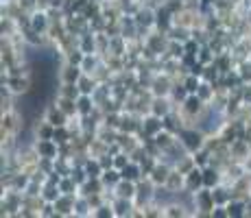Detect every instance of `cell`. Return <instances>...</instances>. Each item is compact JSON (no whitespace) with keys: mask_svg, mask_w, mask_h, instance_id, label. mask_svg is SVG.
<instances>
[{"mask_svg":"<svg viewBox=\"0 0 251 218\" xmlns=\"http://www.w3.org/2000/svg\"><path fill=\"white\" fill-rule=\"evenodd\" d=\"M177 138L181 140V144L186 146L188 153L201 151V148H205V142H207V133L203 129L197 127V124H188V127H183Z\"/></svg>","mask_w":251,"mask_h":218,"instance_id":"obj_2","label":"cell"},{"mask_svg":"<svg viewBox=\"0 0 251 218\" xmlns=\"http://www.w3.org/2000/svg\"><path fill=\"white\" fill-rule=\"evenodd\" d=\"M120 172H123V179H129V181H136V183L140 181V179H144L142 164H140V162H133V159H131V162H129Z\"/></svg>","mask_w":251,"mask_h":218,"instance_id":"obj_19","label":"cell"},{"mask_svg":"<svg viewBox=\"0 0 251 218\" xmlns=\"http://www.w3.org/2000/svg\"><path fill=\"white\" fill-rule=\"evenodd\" d=\"M175 140H177V135L175 133H171V131H166V129H162L157 135H153V142L160 146V151L164 153L166 148H171L173 144H175Z\"/></svg>","mask_w":251,"mask_h":218,"instance_id":"obj_20","label":"cell"},{"mask_svg":"<svg viewBox=\"0 0 251 218\" xmlns=\"http://www.w3.org/2000/svg\"><path fill=\"white\" fill-rule=\"evenodd\" d=\"M201 188H205L203 186V168L195 166L190 172L186 174V190L197 192V190H201Z\"/></svg>","mask_w":251,"mask_h":218,"instance_id":"obj_15","label":"cell"},{"mask_svg":"<svg viewBox=\"0 0 251 218\" xmlns=\"http://www.w3.org/2000/svg\"><path fill=\"white\" fill-rule=\"evenodd\" d=\"M225 181V174H223V168L216 166V164H210V166L203 168V186L205 188H216L219 183Z\"/></svg>","mask_w":251,"mask_h":218,"instance_id":"obj_11","label":"cell"},{"mask_svg":"<svg viewBox=\"0 0 251 218\" xmlns=\"http://www.w3.org/2000/svg\"><path fill=\"white\" fill-rule=\"evenodd\" d=\"M225 207H227L229 218H245V214H247V201L245 198L234 196Z\"/></svg>","mask_w":251,"mask_h":218,"instance_id":"obj_18","label":"cell"},{"mask_svg":"<svg viewBox=\"0 0 251 218\" xmlns=\"http://www.w3.org/2000/svg\"><path fill=\"white\" fill-rule=\"evenodd\" d=\"M109 203H112V207H114V218H131L136 214V201H133V198L114 196Z\"/></svg>","mask_w":251,"mask_h":218,"instance_id":"obj_6","label":"cell"},{"mask_svg":"<svg viewBox=\"0 0 251 218\" xmlns=\"http://www.w3.org/2000/svg\"><path fill=\"white\" fill-rule=\"evenodd\" d=\"M92 212H94V207L90 205L88 196H76V203H75V216H76V218H88V216H92Z\"/></svg>","mask_w":251,"mask_h":218,"instance_id":"obj_27","label":"cell"},{"mask_svg":"<svg viewBox=\"0 0 251 218\" xmlns=\"http://www.w3.org/2000/svg\"><path fill=\"white\" fill-rule=\"evenodd\" d=\"M52 103H55L61 111H66V114H68L70 118H72V116L79 114V109H76V100H75V98H66V96H59V94H57L55 98H52Z\"/></svg>","mask_w":251,"mask_h":218,"instance_id":"obj_21","label":"cell"},{"mask_svg":"<svg viewBox=\"0 0 251 218\" xmlns=\"http://www.w3.org/2000/svg\"><path fill=\"white\" fill-rule=\"evenodd\" d=\"M192 157H195V164L199 168H205V166H210L212 164V153L207 151V148H201V151L192 153Z\"/></svg>","mask_w":251,"mask_h":218,"instance_id":"obj_35","label":"cell"},{"mask_svg":"<svg viewBox=\"0 0 251 218\" xmlns=\"http://www.w3.org/2000/svg\"><path fill=\"white\" fill-rule=\"evenodd\" d=\"M188 94H190V92L186 90V85H183L181 81H177L175 87H173V92H171V98H173V103H175V105H179V103H183V100H186Z\"/></svg>","mask_w":251,"mask_h":218,"instance_id":"obj_32","label":"cell"},{"mask_svg":"<svg viewBox=\"0 0 251 218\" xmlns=\"http://www.w3.org/2000/svg\"><path fill=\"white\" fill-rule=\"evenodd\" d=\"M99 83H100V81L96 79L94 74H85V72H83V76L79 79V83H76V85H79L81 94H90L92 96V94H94V90L99 87Z\"/></svg>","mask_w":251,"mask_h":218,"instance_id":"obj_23","label":"cell"},{"mask_svg":"<svg viewBox=\"0 0 251 218\" xmlns=\"http://www.w3.org/2000/svg\"><path fill=\"white\" fill-rule=\"evenodd\" d=\"M83 57H85V52L81 50L79 46H76V48H72V50L66 52V55H64V61H66V64H72V66H81Z\"/></svg>","mask_w":251,"mask_h":218,"instance_id":"obj_33","label":"cell"},{"mask_svg":"<svg viewBox=\"0 0 251 218\" xmlns=\"http://www.w3.org/2000/svg\"><path fill=\"white\" fill-rule=\"evenodd\" d=\"M173 164H168L166 159H157V164H155V168L151 170V174H149V179H151L155 186H166V181H168V177H171V172H173Z\"/></svg>","mask_w":251,"mask_h":218,"instance_id":"obj_9","label":"cell"},{"mask_svg":"<svg viewBox=\"0 0 251 218\" xmlns=\"http://www.w3.org/2000/svg\"><path fill=\"white\" fill-rule=\"evenodd\" d=\"M210 218H229L227 207H225V205H214V210H212Z\"/></svg>","mask_w":251,"mask_h":218,"instance_id":"obj_39","label":"cell"},{"mask_svg":"<svg viewBox=\"0 0 251 218\" xmlns=\"http://www.w3.org/2000/svg\"><path fill=\"white\" fill-rule=\"evenodd\" d=\"M129 162H131V155H129L127 151H120V153L114 155V166L118 168V170H123V168L127 166Z\"/></svg>","mask_w":251,"mask_h":218,"instance_id":"obj_37","label":"cell"},{"mask_svg":"<svg viewBox=\"0 0 251 218\" xmlns=\"http://www.w3.org/2000/svg\"><path fill=\"white\" fill-rule=\"evenodd\" d=\"M116 196H125V198H136L138 192V183L136 181H129V179H120V183L116 188H112Z\"/></svg>","mask_w":251,"mask_h":218,"instance_id":"obj_16","label":"cell"},{"mask_svg":"<svg viewBox=\"0 0 251 218\" xmlns=\"http://www.w3.org/2000/svg\"><path fill=\"white\" fill-rule=\"evenodd\" d=\"M57 94L76 100L81 96V90H79V85H76V83H57Z\"/></svg>","mask_w":251,"mask_h":218,"instance_id":"obj_29","label":"cell"},{"mask_svg":"<svg viewBox=\"0 0 251 218\" xmlns=\"http://www.w3.org/2000/svg\"><path fill=\"white\" fill-rule=\"evenodd\" d=\"M28 26H31L33 31L42 33V35H48V31H50V26H52V20L46 9L37 7L35 11H31V24H28Z\"/></svg>","mask_w":251,"mask_h":218,"instance_id":"obj_5","label":"cell"},{"mask_svg":"<svg viewBox=\"0 0 251 218\" xmlns=\"http://www.w3.org/2000/svg\"><path fill=\"white\" fill-rule=\"evenodd\" d=\"M92 216L94 218H114V207H112V203H103V205H99L94 212H92Z\"/></svg>","mask_w":251,"mask_h":218,"instance_id":"obj_36","label":"cell"},{"mask_svg":"<svg viewBox=\"0 0 251 218\" xmlns=\"http://www.w3.org/2000/svg\"><path fill=\"white\" fill-rule=\"evenodd\" d=\"M52 140H55L57 144H68L72 140V133L68 129V124L66 127H55V133H52Z\"/></svg>","mask_w":251,"mask_h":218,"instance_id":"obj_34","label":"cell"},{"mask_svg":"<svg viewBox=\"0 0 251 218\" xmlns=\"http://www.w3.org/2000/svg\"><path fill=\"white\" fill-rule=\"evenodd\" d=\"M162 129H164V118L151 114V111L142 116V129H140V131H144L147 135H151V138H153V135H157Z\"/></svg>","mask_w":251,"mask_h":218,"instance_id":"obj_13","label":"cell"},{"mask_svg":"<svg viewBox=\"0 0 251 218\" xmlns=\"http://www.w3.org/2000/svg\"><path fill=\"white\" fill-rule=\"evenodd\" d=\"M166 35H168V40H173V42H181V44H186V42L192 37V28L183 26V24H173L171 31H168Z\"/></svg>","mask_w":251,"mask_h":218,"instance_id":"obj_17","label":"cell"},{"mask_svg":"<svg viewBox=\"0 0 251 218\" xmlns=\"http://www.w3.org/2000/svg\"><path fill=\"white\" fill-rule=\"evenodd\" d=\"M42 118L48 120L52 127H66V124L70 122V116L66 114V111H61L55 103L46 105V109H44V114H42Z\"/></svg>","mask_w":251,"mask_h":218,"instance_id":"obj_7","label":"cell"},{"mask_svg":"<svg viewBox=\"0 0 251 218\" xmlns=\"http://www.w3.org/2000/svg\"><path fill=\"white\" fill-rule=\"evenodd\" d=\"M81 76H83L81 66H72V64H66V61H61V68L57 70L59 83H79Z\"/></svg>","mask_w":251,"mask_h":218,"instance_id":"obj_10","label":"cell"},{"mask_svg":"<svg viewBox=\"0 0 251 218\" xmlns=\"http://www.w3.org/2000/svg\"><path fill=\"white\" fill-rule=\"evenodd\" d=\"M175 83H177V79H173L171 74H166L164 70H160V72H155V74H153L149 90H151L153 96H171Z\"/></svg>","mask_w":251,"mask_h":218,"instance_id":"obj_3","label":"cell"},{"mask_svg":"<svg viewBox=\"0 0 251 218\" xmlns=\"http://www.w3.org/2000/svg\"><path fill=\"white\" fill-rule=\"evenodd\" d=\"M75 203H76V196H72V194H61V196L55 201L57 218H61V216H75Z\"/></svg>","mask_w":251,"mask_h":218,"instance_id":"obj_14","label":"cell"},{"mask_svg":"<svg viewBox=\"0 0 251 218\" xmlns=\"http://www.w3.org/2000/svg\"><path fill=\"white\" fill-rule=\"evenodd\" d=\"M205 109H207V103L201 98L199 94H188L186 100L177 105V111L181 114L186 127H188V124H197V120L201 118V114H203Z\"/></svg>","mask_w":251,"mask_h":218,"instance_id":"obj_1","label":"cell"},{"mask_svg":"<svg viewBox=\"0 0 251 218\" xmlns=\"http://www.w3.org/2000/svg\"><path fill=\"white\" fill-rule=\"evenodd\" d=\"M175 107H177V105L173 103L171 96H153V100H151V114L160 116V118L168 116Z\"/></svg>","mask_w":251,"mask_h":218,"instance_id":"obj_12","label":"cell"},{"mask_svg":"<svg viewBox=\"0 0 251 218\" xmlns=\"http://www.w3.org/2000/svg\"><path fill=\"white\" fill-rule=\"evenodd\" d=\"M100 179H103L105 188H116V186L120 183V179H123V172H120L116 166H112V168H105L103 174H100Z\"/></svg>","mask_w":251,"mask_h":218,"instance_id":"obj_25","label":"cell"},{"mask_svg":"<svg viewBox=\"0 0 251 218\" xmlns=\"http://www.w3.org/2000/svg\"><path fill=\"white\" fill-rule=\"evenodd\" d=\"M61 194H64V192H61L59 186H55V183H44L40 196H42V201H44V203H55Z\"/></svg>","mask_w":251,"mask_h":218,"instance_id":"obj_26","label":"cell"},{"mask_svg":"<svg viewBox=\"0 0 251 218\" xmlns=\"http://www.w3.org/2000/svg\"><path fill=\"white\" fill-rule=\"evenodd\" d=\"M195 205H197V216H210L214 210V194L210 188H201L195 192Z\"/></svg>","mask_w":251,"mask_h":218,"instance_id":"obj_4","label":"cell"},{"mask_svg":"<svg viewBox=\"0 0 251 218\" xmlns=\"http://www.w3.org/2000/svg\"><path fill=\"white\" fill-rule=\"evenodd\" d=\"M166 186H168V190H173L175 194H177V192H181L183 188H186V174L179 172L177 168H173V172H171V177H168Z\"/></svg>","mask_w":251,"mask_h":218,"instance_id":"obj_22","label":"cell"},{"mask_svg":"<svg viewBox=\"0 0 251 218\" xmlns=\"http://www.w3.org/2000/svg\"><path fill=\"white\" fill-rule=\"evenodd\" d=\"M183 216H188V210L179 201H173L164 207V218H183Z\"/></svg>","mask_w":251,"mask_h":218,"instance_id":"obj_28","label":"cell"},{"mask_svg":"<svg viewBox=\"0 0 251 218\" xmlns=\"http://www.w3.org/2000/svg\"><path fill=\"white\" fill-rule=\"evenodd\" d=\"M59 188L64 194H72V196H79V183L75 181L72 177H61L59 181Z\"/></svg>","mask_w":251,"mask_h":218,"instance_id":"obj_30","label":"cell"},{"mask_svg":"<svg viewBox=\"0 0 251 218\" xmlns=\"http://www.w3.org/2000/svg\"><path fill=\"white\" fill-rule=\"evenodd\" d=\"M40 218H57V210H55V203H44L40 212Z\"/></svg>","mask_w":251,"mask_h":218,"instance_id":"obj_38","label":"cell"},{"mask_svg":"<svg viewBox=\"0 0 251 218\" xmlns=\"http://www.w3.org/2000/svg\"><path fill=\"white\" fill-rule=\"evenodd\" d=\"M33 146H35L37 155H40V157H44V159H57V157H59V144H57L55 140L37 138V140H33Z\"/></svg>","mask_w":251,"mask_h":218,"instance_id":"obj_8","label":"cell"},{"mask_svg":"<svg viewBox=\"0 0 251 218\" xmlns=\"http://www.w3.org/2000/svg\"><path fill=\"white\" fill-rule=\"evenodd\" d=\"M201 81H203V79H201L199 74H192V72H188V74L181 79V83L186 85V90L190 92V94H197V90H199Z\"/></svg>","mask_w":251,"mask_h":218,"instance_id":"obj_31","label":"cell"},{"mask_svg":"<svg viewBox=\"0 0 251 218\" xmlns=\"http://www.w3.org/2000/svg\"><path fill=\"white\" fill-rule=\"evenodd\" d=\"M2 2H11V0H2Z\"/></svg>","mask_w":251,"mask_h":218,"instance_id":"obj_40","label":"cell"},{"mask_svg":"<svg viewBox=\"0 0 251 218\" xmlns=\"http://www.w3.org/2000/svg\"><path fill=\"white\" fill-rule=\"evenodd\" d=\"M76 109H79V116H90V114H94V109H96L94 98H92L90 94H81L79 98H76Z\"/></svg>","mask_w":251,"mask_h":218,"instance_id":"obj_24","label":"cell"}]
</instances>
